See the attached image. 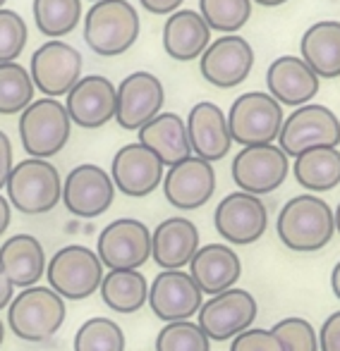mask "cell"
<instances>
[{
  "mask_svg": "<svg viewBox=\"0 0 340 351\" xmlns=\"http://www.w3.org/2000/svg\"><path fill=\"white\" fill-rule=\"evenodd\" d=\"M275 232L285 249L295 254H317L336 234V215L321 196L299 194L280 208Z\"/></svg>",
  "mask_w": 340,
  "mask_h": 351,
  "instance_id": "1",
  "label": "cell"
},
{
  "mask_svg": "<svg viewBox=\"0 0 340 351\" xmlns=\"http://www.w3.org/2000/svg\"><path fill=\"white\" fill-rule=\"evenodd\" d=\"M65 299L51 287L34 285L17 291L8 306V325L24 342H46L65 323Z\"/></svg>",
  "mask_w": 340,
  "mask_h": 351,
  "instance_id": "2",
  "label": "cell"
},
{
  "mask_svg": "<svg viewBox=\"0 0 340 351\" xmlns=\"http://www.w3.org/2000/svg\"><path fill=\"white\" fill-rule=\"evenodd\" d=\"M139 36V14L130 0L93 3L84 17V41L96 56H122Z\"/></svg>",
  "mask_w": 340,
  "mask_h": 351,
  "instance_id": "3",
  "label": "cell"
},
{
  "mask_svg": "<svg viewBox=\"0 0 340 351\" xmlns=\"http://www.w3.org/2000/svg\"><path fill=\"white\" fill-rule=\"evenodd\" d=\"M8 201L22 215H43L63 201V180L53 162L41 158L19 160L5 184Z\"/></svg>",
  "mask_w": 340,
  "mask_h": 351,
  "instance_id": "4",
  "label": "cell"
},
{
  "mask_svg": "<svg viewBox=\"0 0 340 351\" xmlns=\"http://www.w3.org/2000/svg\"><path fill=\"white\" fill-rule=\"evenodd\" d=\"M72 120L56 98H38L19 115V139L29 158L48 160L70 141Z\"/></svg>",
  "mask_w": 340,
  "mask_h": 351,
  "instance_id": "5",
  "label": "cell"
},
{
  "mask_svg": "<svg viewBox=\"0 0 340 351\" xmlns=\"http://www.w3.org/2000/svg\"><path fill=\"white\" fill-rule=\"evenodd\" d=\"M283 106L269 91H247L228 110V130L242 148L273 143L283 127Z\"/></svg>",
  "mask_w": 340,
  "mask_h": 351,
  "instance_id": "6",
  "label": "cell"
},
{
  "mask_svg": "<svg viewBox=\"0 0 340 351\" xmlns=\"http://www.w3.org/2000/svg\"><path fill=\"white\" fill-rule=\"evenodd\" d=\"M103 275L106 273L98 254L82 244L63 246L46 265L48 287L70 301L89 299L93 291L101 289Z\"/></svg>",
  "mask_w": 340,
  "mask_h": 351,
  "instance_id": "7",
  "label": "cell"
},
{
  "mask_svg": "<svg viewBox=\"0 0 340 351\" xmlns=\"http://www.w3.org/2000/svg\"><path fill=\"white\" fill-rule=\"evenodd\" d=\"M338 143L340 120L331 108L319 103H307L290 112L278 134V146L288 158H297L299 153L319 146L338 148Z\"/></svg>",
  "mask_w": 340,
  "mask_h": 351,
  "instance_id": "8",
  "label": "cell"
},
{
  "mask_svg": "<svg viewBox=\"0 0 340 351\" xmlns=\"http://www.w3.org/2000/svg\"><path fill=\"white\" fill-rule=\"evenodd\" d=\"M256 313H259V306L252 291L233 287L228 291L209 296V301L201 304L196 325L204 330L211 342H228L252 328Z\"/></svg>",
  "mask_w": 340,
  "mask_h": 351,
  "instance_id": "9",
  "label": "cell"
},
{
  "mask_svg": "<svg viewBox=\"0 0 340 351\" xmlns=\"http://www.w3.org/2000/svg\"><path fill=\"white\" fill-rule=\"evenodd\" d=\"M96 254L108 270H139L151 258V230L135 217H117L101 230Z\"/></svg>",
  "mask_w": 340,
  "mask_h": 351,
  "instance_id": "10",
  "label": "cell"
},
{
  "mask_svg": "<svg viewBox=\"0 0 340 351\" xmlns=\"http://www.w3.org/2000/svg\"><path fill=\"white\" fill-rule=\"evenodd\" d=\"M290 160L280 146L264 143V146H247L233 158L230 175L240 191L252 196L273 194L288 180Z\"/></svg>",
  "mask_w": 340,
  "mask_h": 351,
  "instance_id": "11",
  "label": "cell"
},
{
  "mask_svg": "<svg viewBox=\"0 0 340 351\" xmlns=\"http://www.w3.org/2000/svg\"><path fill=\"white\" fill-rule=\"evenodd\" d=\"M29 74L34 88L58 101L60 96H67L82 79V53L65 41H46L32 56Z\"/></svg>",
  "mask_w": 340,
  "mask_h": 351,
  "instance_id": "12",
  "label": "cell"
},
{
  "mask_svg": "<svg viewBox=\"0 0 340 351\" xmlns=\"http://www.w3.org/2000/svg\"><path fill=\"white\" fill-rule=\"evenodd\" d=\"M214 225L228 244L249 246L269 230V210L259 196L233 191L216 206Z\"/></svg>",
  "mask_w": 340,
  "mask_h": 351,
  "instance_id": "13",
  "label": "cell"
},
{
  "mask_svg": "<svg viewBox=\"0 0 340 351\" xmlns=\"http://www.w3.org/2000/svg\"><path fill=\"white\" fill-rule=\"evenodd\" d=\"M115 191L111 172L93 162H84L72 167L63 182V204L75 217L91 220L111 208L115 201Z\"/></svg>",
  "mask_w": 340,
  "mask_h": 351,
  "instance_id": "14",
  "label": "cell"
},
{
  "mask_svg": "<svg viewBox=\"0 0 340 351\" xmlns=\"http://www.w3.org/2000/svg\"><path fill=\"white\" fill-rule=\"evenodd\" d=\"M254 67V51L247 38L228 34L209 43L199 58V72L211 86L235 88L249 77Z\"/></svg>",
  "mask_w": 340,
  "mask_h": 351,
  "instance_id": "15",
  "label": "cell"
},
{
  "mask_svg": "<svg viewBox=\"0 0 340 351\" xmlns=\"http://www.w3.org/2000/svg\"><path fill=\"white\" fill-rule=\"evenodd\" d=\"M163 162L154 151L146 146L137 143H127V146L117 148L113 156L111 165V180L117 191H122L130 199H144V196L154 194L159 184L163 182Z\"/></svg>",
  "mask_w": 340,
  "mask_h": 351,
  "instance_id": "16",
  "label": "cell"
},
{
  "mask_svg": "<svg viewBox=\"0 0 340 351\" xmlns=\"http://www.w3.org/2000/svg\"><path fill=\"white\" fill-rule=\"evenodd\" d=\"M166 101L163 84L151 72H132L117 86V108L115 122L122 130L139 132L146 122L161 115V108Z\"/></svg>",
  "mask_w": 340,
  "mask_h": 351,
  "instance_id": "17",
  "label": "cell"
},
{
  "mask_svg": "<svg viewBox=\"0 0 340 351\" xmlns=\"http://www.w3.org/2000/svg\"><path fill=\"white\" fill-rule=\"evenodd\" d=\"M154 315L163 323L192 320L204 304V294L185 270H161L149 287V301Z\"/></svg>",
  "mask_w": 340,
  "mask_h": 351,
  "instance_id": "18",
  "label": "cell"
},
{
  "mask_svg": "<svg viewBox=\"0 0 340 351\" xmlns=\"http://www.w3.org/2000/svg\"><path fill=\"white\" fill-rule=\"evenodd\" d=\"M216 191V170L196 156L168 167L163 177V194L177 210H196L209 204Z\"/></svg>",
  "mask_w": 340,
  "mask_h": 351,
  "instance_id": "19",
  "label": "cell"
},
{
  "mask_svg": "<svg viewBox=\"0 0 340 351\" xmlns=\"http://www.w3.org/2000/svg\"><path fill=\"white\" fill-rule=\"evenodd\" d=\"M67 115L82 130H98L115 120L117 108V86L101 74H89L82 77L67 93Z\"/></svg>",
  "mask_w": 340,
  "mask_h": 351,
  "instance_id": "20",
  "label": "cell"
},
{
  "mask_svg": "<svg viewBox=\"0 0 340 351\" xmlns=\"http://www.w3.org/2000/svg\"><path fill=\"white\" fill-rule=\"evenodd\" d=\"M187 136H190L192 156L211 162L223 160L233 146L228 130V115L216 103L201 101L187 115Z\"/></svg>",
  "mask_w": 340,
  "mask_h": 351,
  "instance_id": "21",
  "label": "cell"
},
{
  "mask_svg": "<svg viewBox=\"0 0 340 351\" xmlns=\"http://www.w3.org/2000/svg\"><path fill=\"white\" fill-rule=\"evenodd\" d=\"M199 251V230L190 217H168L151 232V261L161 270H182Z\"/></svg>",
  "mask_w": 340,
  "mask_h": 351,
  "instance_id": "22",
  "label": "cell"
},
{
  "mask_svg": "<svg viewBox=\"0 0 340 351\" xmlns=\"http://www.w3.org/2000/svg\"><path fill=\"white\" fill-rule=\"evenodd\" d=\"M266 88L280 106H307L319 93V77L297 56L275 58L266 70Z\"/></svg>",
  "mask_w": 340,
  "mask_h": 351,
  "instance_id": "23",
  "label": "cell"
},
{
  "mask_svg": "<svg viewBox=\"0 0 340 351\" xmlns=\"http://www.w3.org/2000/svg\"><path fill=\"white\" fill-rule=\"evenodd\" d=\"M190 275L201 289V294L216 296L228 291L242 275V261L228 244L199 246L194 258L190 261Z\"/></svg>",
  "mask_w": 340,
  "mask_h": 351,
  "instance_id": "24",
  "label": "cell"
},
{
  "mask_svg": "<svg viewBox=\"0 0 340 351\" xmlns=\"http://www.w3.org/2000/svg\"><path fill=\"white\" fill-rule=\"evenodd\" d=\"M46 265V251L34 234H12L0 246V270L19 289L38 285Z\"/></svg>",
  "mask_w": 340,
  "mask_h": 351,
  "instance_id": "25",
  "label": "cell"
},
{
  "mask_svg": "<svg viewBox=\"0 0 340 351\" xmlns=\"http://www.w3.org/2000/svg\"><path fill=\"white\" fill-rule=\"evenodd\" d=\"M211 43V29L194 10H177L163 24V48L172 60L190 62L204 56Z\"/></svg>",
  "mask_w": 340,
  "mask_h": 351,
  "instance_id": "26",
  "label": "cell"
},
{
  "mask_svg": "<svg viewBox=\"0 0 340 351\" xmlns=\"http://www.w3.org/2000/svg\"><path fill=\"white\" fill-rule=\"evenodd\" d=\"M139 143L154 151L163 165H177L192 156L187 122L177 112H161L139 130Z\"/></svg>",
  "mask_w": 340,
  "mask_h": 351,
  "instance_id": "27",
  "label": "cell"
},
{
  "mask_svg": "<svg viewBox=\"0 0 340 351\" xmlns=\"http://www.w3.org/2000/svg\"><path fill=\"white\" fill-rule=\"evenodd\" d=\"M302 60L312 67L319 79L340 77V22L324 19L302 34L299 41Z\"/></svg>",
  "mask_w": 340,
  "mask_h": 351,
  "instance_id": "28",
  "label": "cell"
},
{
  "mask_svg": "<svg viewBox=\"0 0 340 351\" xmlns=\"http://www.w3.org/2000/svg\"><path fill=\"white\" fill-rule=\"evenodd\" d=\"M295 180L312 194H324L340 184V151L338 148L319 146L299 153L295 158Z\"/></svg>",
  "mask_w": 340,
  "mask_h": 351,
  "instance_id": "29",
  "label": "cell"
},
{
  "mask_svg": "<svg viewBox=\"0 0 340 351\" xmlns=\"http://www.w3.org/2000/svg\"><path fill=\"white\" fill-rule=\"evenodd\" d=\"M101 299L115 313H137L149 301V280L139 270H111L103 275Z\"/></svg>",
  "mask_w": 340,
  "mask_h": 351,
  "instance_id": "30",
  "label": "cell"
},
{
  "mask_svg": "<svg viewBox=\"0 0 340 351\" xmlns=\"http://www.w3.org/2000/svg\"><path fill=\"white\" fill-rule=\"evenodd\" d=\"M36 29L51 41H60L77 29L82 17V0H34Z\"/></svg>",
  "mask_w": 340,
  "mask_h": 351,
  "instance_id": "31",
  "label": "cell"
},
{
  "mask_svg": "<svg viewBox=\"0 0 340 351\" xmlns=\"http://www.w3.org/2000/svg\"><path fill=\"white\" fill-rule=\"evenodd\" d=\"M34 103L32 74L19 62L0 65V115H17Z\"/></svg>",
  "mask_w": 340,
  "mask_h": 351,
  "instance_id": "32",
  "label": "cell"
},
{
  "mask_svg": "<svg viewBox=\"0 0 340 351\" xmlns=\"http://www.w3.org/2000/svg\"><path fill=\"white\" fill-rule=\"evenodd\" d=\"M75 351H125V332L106 315L89 318L75 332Z\"/></svg>",
  "mask_w": 340,
  "mask_h": 351,
  "instance_id": "33",
  "label": "cell"
},
{
  "mask_svg": "<svg viewBox=\"0 0 340 351\" xmlns=\"http://www.w3.org/2000/svg\"><path fill=\"white\" fill-rule=\"evenodd\" d=\"M199 10L211 32L235 34L252 17V0H199Z\"/></svg>",
  "mask_w": 340,
  "mask_h": 351,
  "instance_id": "34",
  "label": "cell"
},
{
  "mask_svg": "<svg viewBox=\"0 0 340 351\" xmlns=\"http://www.w3.org/2000/svg\"><path fill=\"white\" fill-rule=\"evenodd\" d=\"M156 351H211V339L192 320L166 323L156 337Z\"/></svg>",
  "mask_w": 340,
  "mask_h": 351,
  "instance_id": "35",
  "label": "cell"
},
{
  "mask_svg": "<svg viewBox=\"0 0 340 351\" xmlns=\"http://www.w3.org/2000/svg\"><path fill=\"white\" fill-rule=\"evenodd\" d=\"M271 330L283 342L285 351H319V332L307 318L290 315L278 320Z\"/></svg>",
  "mask_w": 340,
  "mask_h": 351,
  "instance_id": "36",
  "label": "cell"
},
{
  "mask_svg": "<svg viewBox=\"0 0 340 351\" xmlns=\"http://www.w3.org/2000/svg\"><path fill=\"white\" fill-rule=\"evenodd\" d=\"M27 46V22L14 10H0V65L14 62Z\"/></svg>",
  "mask_w": 340,
  "mask_h": 351,
  "instance_id": "37",
  "label": "cell"
},
{
  "mask_svg": "<svg viewBox=\"0 0 340 351\" xmlns=\"http://www.w3.org/2000/svg\"><path fill=\"white\" fill-rule=\"evenodd\" d=\"M230 351H285V347L271 328H249L230 342Z\"/></svg>",
  "mask_w": 340,
  "mask_h": 351,
  "instance_id": "38",
  "label": "cell"
},
{
  "mask_svg": "<svg viewBox=\"0 0 340 351\" xmlns=\"http://www.w3.org/2000/svg\"><path fill=\"white\" fill-rule=\"evenodd\" d=\"M319 351H340V311H333L319 328Z\"/></svg>",
  "mask_w": 340,
  "mask_h": 351,
  "instance_id": "39",
  "label": "cell"
},
{
  "mask_svg": "<svg viewBox=\"0 0 340 351\" xmlns=\"http://www.w3.org/2000/svg\"><path fill=\"white\" fill-rule=\"evenodd\" d=\"M14 167V160H12V141L10 136L0 130V189L8 184L10 180V172Z\"/></svg>",
  "mask_w": 340,
  "mask_h": 351,
  "instance_id": "40",
  "label": "cell"
},
{
  "mask_svg": "<svg viewBox=\"0 0 340 351\" xmlns=\"http://www.w3.org/2000/svg\"><path fill=\"white\" fill-rule=\"evenodd\" d=\"M141 8L146 10V12L151 14H170L177 12L180 10V5L185 3V0H139Z\"/></svg>",
  "mask_w": 340,
  "mask_h": 351,
  "instance_id": "41",
  "label": "cell"
},
{
  "mask_svg": "<svg viewBox=\"0 0 340 351\" xmlns=\"http://www.w3.org/2000/svg\"><path fill=\"white\" fill-rule=\"evenodd\" d=\"M12 299H14V285L5 278V273L0 270V311L8 308Z\"/></svg>",
  "mask_w": 340,
  "mask_h": 351,
  "instance_id": "42",
  "label": "cell"
},
{
  "mask_svg": "<svg viewBox=\"0 0 340 351\" xmlns=\"http://www.w3.org/2000/svg\"><path fill=\"white\" fill-rule=\"evenodd\" d=\"M10 222H12V206H10V201L0 194V237L8 232Z\"/></svg>",
  "mask_w": 340,
  "mask_h": 351,
  "instance_id": "43",
  "label": "cell"
},
{
  "mask_svg": "<svg viewBox=\"0 0 340 351\" xmlns=\"http://www.w3.org/2000/svg\"><path fill=\"white\" fill-rule=\"evenodd\" d=\"M331 289H333V294H336V299L340 301V261L331 270Z\"/></svg>",
  "mask_w": 340,
  "mask_h": 351,
  "instance_id": "44",
  "label": "cell"
},
{
  "mask_svg": "<svg viewBox=\"0 0 340 351\" xmlns=\"http://www.w3.org/2000/svg\"><path fill=\"white\" fill-rule=\"evenodd\" d=\"M254 3H259V5H264V8H278V5H283V3H288V0H254Z\"/></svg>",
  "mask_w": 340,
  "mask_h": 351,
  "instance_id": "45",
  "label": "cell"
},
{
  "mask_svg": "<svg viewBox=\"0 0 340 351\" xmlns=\"http://www.w3.org/2000/svg\"><path fill=\"white\" fill-rule=\"evenodd\" d=\"M333 215H336V232L340 234V204H338V208L333 210Z\"/></svg>",
  "mask_w": 340,
  "mask_h": 351,
  "instance_id": "46",
  "label": "cell"
},
{
  "mask_svg": "<svg viewBox=\"0 0 340 351\" xmlns=\"http://www.w3.org/2000/svg\"><path fill=\"white\" fill-rule=\"evenodd\" d=\"M3 339H5V325H3V320H0V347H3Z\"/></svg>",
  "mask_w": 340,
  "mask_h": 351,
  "instance_id": "47",
  "label": "cell"
},
{
  "mask_svg": "<svg viewBox=\"0 0 340 351\" xmlns=\"http://www.w3.org/2000/svg\"><path fill=\"white\" fill-rule=\"evenodd\" d=\"M3 5H5V0H0V10H3Z\"/></svg>",
  "mask_w": 340,
  "mask_h": 351,
  "instance_id": "48",
  "label": "cell"
},
{
  "mask_svg": "<svg viewBox=\"0 0 340 351\" xmlns=\"http://www.w3.org/2000/svg\"><path fill=\"white\" fill-rule=\"evenodd\" d=\"M91 3H101V0H91Z\"/></svg>",
  "mask_w": 340,
  "mask_h": 351,
  "instance_id": "49",
  "label": "cell"
}]
</instances>
